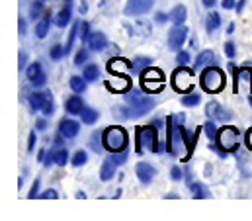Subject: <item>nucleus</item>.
Segmentation results:
<instances>
[{
	"label": "nucleus",
	"mask_w": 252,
	"mask_h": 221,
	"mask_svg": "<svg viewBox=\"0 0 252 221\" xmlns=\"http://www.w3.org/2000/svg\"><path fill=\"white\" fill-rule=\"evenodd\" d=\"M178 63H180V65H186V63H189V53H186V51L178 53Z\"/></svg>",
	"instance_id": "nucleus-45"
},
{
	"label": "nucleus",
	"mask_w": 252,
	"mask_h": 221,
	"mask_svg": "<svg viewBox=\"0 0 252 221\" xmlns=\"http://www.w3.org/2000/svg\"><path fill=\"white\" fill-rule=\"evenodd\" d=\"M106 86H108L110 90H116V92H127V90H131V78H126V76L122 74V76H118V78H114V80H108Z\"/></svg>",
	"instance_id": "nucleus-18"
},
{
	"label": "nucleus",
	"mask_w": 252,
	"mask_h": 221,
	"mask_svg": "<svg viewBox=\"0 0 252 221\" xmlns=\"http://www.w3.org/2000/svg\"><path fill=\"white\" fill-rule=\"evenodd\" d=\"M217 151L225 157L227 153H235L239 149V129L233 125H225L217 131Z\"/></svg>",
	"instance_id": "nucleus-5"
},
{
	"label": "nucleus",
	"mask_w": 252,
	"mask_h": 221,
	"mask_svg": "<svg viewBox=\"0 0 252 221\" xmlns=\"http://www.w3.org/2000/svg\"><path fill=\"white\" fill-rule=\"evenodd\" d=\"M88 30H90V28H88V24H86V22H82V24L78 26V36H80V39H82V41H88V37H90Z\"/></svg>",
	"instance_id": "nucleus-38"
},
{
	"label": "nucleus",
	"mask_w": 252,
	"mask_h": 221,
	"mask_svg": "<svg viewBox=\"0 0 252 221\" xmlns=\"http://www.w3.org/2000/svg\"><path fill=\"white\" fill-rule=\"evenodd\" d=\"M18 28H20V34L24 36V34H26V20H22V18H20V24H18Z\"/></svg>",
	"instance_id": "nucleus-51"
},
{
	"label": "nucleus",
	"mask_w": 252,
	"mask_h": 221,
	"mask_svg": "<svg viewBox=\"0 0 252 221\" xmlns=\"http://www.w3.org/2000/svg\"><path fill=\"white\" fill-rule=\"evenodd\" d=\"M68 84H70V88H72L76 94H82V92L86 90V78H82V76H72Z\"/></svg>",
	"instance_id": "nucleus-26"
},
{
	"label": "nucleus",
	"mask_w": 252,
	"mask_h": 221,
	"mask_svg": "<svg viewBox=\"0 0 252 221\" xmlns=\"http://www.w3.org/2000/svg\"><path fill=\"white\" fill-rule=\"evenodd\" d=\"M64 108H66V111H68V113H72V115L82 113V111H84L82 98H78V96H70V98L64 102Z\"/></svg>",
	"instance_id": "nucleus-20"
},
{
	"label": "nucleus",
	"mask_w": 252,
	"mask_h": 221,
	"mask_svg": "<svg viewBox=\"0 0 252 221\" xmlns=\"http://www.w3.org/2000/svg\"><path fill=\"white\" fill-rule=\"evenodd\" d=\"M33 145H35V131L30 133V141H28V151H33Z\"/></svg>",
	"instance_id": "nucleus-47"
},
{
	"label": "nucleus",
	"mask_w": 252,
	"mask_h": 221,
	"mask_svg": "<svg viewBox=\"0 0 252 221\" xmlns=\"http://www.w3.org/2000/svg\"><path fill=\"white\" fill-rule=\"evenodd\" d=\"M90 147H92L94 151H100V141H98V133H94V135H92V141H90Z\"/></svg>",
	"instance_id": "nucleus-44"
},
{
	"label": "nucleus",
	"mask_w": 252,
	"mask_h": 221,
	"mask_svg": "<svg viewBox=\"0 0 252 221\" xmlns=\"http://www.w3.org/2000/svg\"><path fill=\"white\" fill-rule=\"evenodd\" d=\"M215 61V55H213V51H209V49H205V51H201L197 59H195V63H193V69H205L209 63H213Z\"/></svg>",
	"instance_id": "nucleus-21"
},
{
	"label": "nucleus",
	"mask_w": 252,
	"mask_h": 221,
	"mask_svg": "<svg viewBox=\"0 0 252 221\" xmlns=\"http://www.w3.org/2000/svg\"><path fill=\"white\" fill-rule=\"evenodd\" d=\"M63 133H59V135H57V137H55V145H61V143H63Z\"/></svg>",
	"instance_id": "nucleus-56"
},
{
	"label": "nucleus",
	"mask_w": 252,
	"mask_h": 221,
	"mask_svg": "<svg viewBox=\"0 0 252 221\" xmlns=\"http://www.w3.org/2000/svg\"><path fill=\"white\" fill-rule=\"evenodd\" d=\"M80 131V123L74 119H61L59 123V133H63L66 139H74Z\"/></svg>",
	"instance_id": "nucleus-15"
},
{
	"label": "nucleus",
	"mask_w": 252,
	"mask_h": 221,
	"mask_svg": "<svg viewBox=\"0 0 252 221\" xmlns=\"http://www.w3.org/2000/svg\"><path fill=\"white\" fill-rule=\"evenodd\" d=\"M88 47H90L92 51H104V49L108 47V39H106V36H104L102 32H94V34H90V37H88Z\"/></svg>",
	"instance_id": "nucleus-17"
},
{
	"label": "nucleus",
	"mask_w": 252,
	"mask_h": 221,
	"mask_svg": "<svg viewBox=\"0 0 252 221\" xmlns=\"http://www.w3.org/2000/svg\"><path fill=\"white\" fill-rule=\"evenodd\" d=\"M155 0H127L126 8V16H141V14H147L151 8H153Z\"/></svg>",
	"instance_id": "nucleus-10"
},
{
	"label": "nucleus",
	"mask_w": 252,
	"mask_h": 221,
	"mask_svg": "<svg viewBox=\"0 0 252 221\" xmlns=\"http://www.w3.org/2000/svg\"><path fill=\"white\" fill-rule=\"evenodd\" d=\"M203 131H205L207 139H211V141H215V139H217V129H215V123H213V121H207V123H205V127H203Z\"/></svg>",
	"instance_id": "nucleus-34"
},
{
	"label": "nucleus",
	"mask_w": 252,
	"mask_h": 221,
	"mask_svg": "<svg viewBox=\"0 0 252 221\" xmlns=\"http://www.w3.org/2000/svg\"><path fill=\"white\" fill-rule=\"evenodd\" d=\"M143 149H149L151 153L162 151V145L158 143V133H157L155 123L137 129V153H143Z\"/></svg>",
	"instance_id": "nucleus-4"
},
{
	"label": "nucleus",
	"mask_w": 252,
	"mask_h": 221,
	"mask_svg": "<svg viewBox=\"0 0 252 221\" xmlns=\"http://www.w3.org/2000/svg\"><path fill=\"white\" fill-rule=\"evenodd\" d=\"M37 188H39V180H35L33 186H32V192H30V198H32V200L37 196Z\"/></svg>",
	"instance_id": "nucleus-49"
},
{
	"label": "nucleus",
	"mask_w": 252,
	"mask_h": 221,
	"mask_svg": "<svg viewBox=\"0 0 252 221\" xmlns=\"http://www.w3.org/2000/svg\"><path fill=\"white\" fill-rule=\"evenodd\" d=\"M102 145L110 151V153H120V151H126L127 149V133L124 127L120 125H114V127H108L104 133H102Z\"/></svg>",
	"instance_id": "nucleus-6"
},
{
	"label": "nucleus",
	"mask_w": 252,
	"mask_h": 221,
	"mask_svg": "<svg viewBox=\"0 0 252 221\" xmlns=\"http://www.w3.org/2000/svg\"><path fill=\"white\" fill-rule=\"evenodd\" d=\"M243 8H245V0H241V2H239V4H237V12H241V10H243Z\"/></svg>",
	"instance_id": "nucleus-57"
},
{
	"label": "nucleus",
	"mask_w": 252,
	"mask_h": 221,
	"mask_svg": "<svg viewBox=\"0 0 252 221\" xmlns=\"http://www.w3.org/2000/svg\"><path fill=\"white\" fill-rule=\"evenodd\" d=\"M47 32H49V18H47V14H45V18L35 26V36H37L39 39H43V37L47 36Z\"/></svg>",
	"instance_id": "nucleus-28"
},
{
	"label": "nucleus",
	"mask_w": 252,
	"mask_h": 221,
	"mask_svg": "<svg viewBox=\"0 0 252 221\" xmlns=\"http://www.w3.org/2000/svg\"><path fill=\"white\" fill-rule=\"evenodd\" d=\"M227 84V78H225V73L217 67H205L201 71V76H199V86L205 90V92H211V94H217L225 88Z\"/></svg>",
	"instance_id": "nucleus-2"
},
{
	"label": "nucleus",
	"mask_w": 252,
	"mask_h": 221,
	"mask_svg": "<svg viewBox=\"0 0 252 221\" xmlns=\"http://www.w3.org/2000/svg\"><path fill=\"white\" fill-rule=\"evenodd\" d=\"M114 174H116V163H114L112 159L104 161V165H102V168H100V178H102L104 182H108V180L114 178Z\"/></svg>",
	"instance_id": "nucleus-22"
},
{
	"label": "nucleus",
	"mask_w": 252,
	"mask_h": 221,
	"mask_svg": "<svg viewBox=\"0 0 252 221\" xmlns=\"http://www.w3.org/2000/svg\"><path fill=\"white\" fill-rule=\"evenodd\" d=\"M41 12H43V2H41V0H37V2H33V4L30 6V16H32V20L39 18Z\"/></svg>",
	"instance_id": "nucleus-31"
},
{
	"label": "nucleus",
	"mask_w": 252,
	"mask_h": 221,
	"mask_svg": "<svg viewBox=\"0 0 252 221\" xmlns=\"http://www.w3.org/2000/svg\"><path fill=\"white\" fill-rule=\"evenodd\" d=\"M168 20H170V16L164 14V12H157V14H155V22H157V24H164V22H168Z\"/></svg>",
	"instance_id": "nucleus-41"
},
{
	"label": "nucleus",
	"mask_w": 252,
	"mask_h": 221,
	"mask_svg": "<svg viewBox=\"0 0 252 221\" xmlns=\"http://www.w3.org/2000/svg\"><path fill=\"white\" fill-rule=\"evenodd\" d=\"M172 88L182 92V94H188L189 90L193 88V71H189L188 67H180L172 73Z\"/></svg>",
	"instance_id": "nucleus-9"
},
{
	"label": "nucleus",
	"mask_w": 252,
	"mask_h": 221,
	"mask_svg": "<svg viewBox=\"0 0 252 221\" xmlns=\"http://www.w3.org/2000/svg\"><path fill=\"white\" fill-rule=\"evenodd\" d=\"M168 16H170V22H172L174 26H182V24L186 22V18H188V10H186V6L178 4Z\"/></svg>",
	"instance_id": "nucleus-19"
},
{
	"label": "nucleus",
	"mask_w": 252,
	"mask_h": 221,
	"mask_svg": "<svg viewBox=\"0 0 252 221\" xmlns=\"http://www.w3.org/2000/svg\"><path fill=\"white\" fill-rule=\"evenodd\" d=\"M26 74H28L30 82L35 84V86H41V84H45V80H47V76H45V73H43V69H41L39 63H32V65L28 67Z\"/></svg>",
	"instance_id": "nucleus-14"
},
{
	"label": "nucleus",
	"mask_w": 252,
	"mask_h": 221,
	"mask_svg": "<svg viewBox=\"0 0 252 221\" xmlns=\"http://www.w3.org/2000/svg\"><path fill=\"white\" fill-rule=\"evenodd\" d=\"M135 172H137V178L143 184H151L153 178H155V174H157V170L149 165V163H139V165L135 166Z\"/></svg>",
	"instance_id": "nucleus-16"
},
{
	"label": "nucleus",
	"mask_w": 252,
	"mask_h": 221,
	"mask_svg": "<svg viewBox=\"0 0 252 221\" xmlns=\"http://www.w3.org/2000/svg\"><path fill=\"white\" fill-rule=\"evenodd\" d=\"M86 59H88V51H86V49H80V51L76 53V57H74V65H76V67H80Z\"/></svg>",
	"instance_id": "nucleus-40"
},
{
	"label": "nucleus",
	"mask_w": 252,
	"mask_h": 221,
	"mask_svg": "<svg viewBox=\"0 0 252 221\" xmlns=\"http://www.w3.org/2000/svg\"><path fill=\"white\" fill-rule=\"evenodd\" d=\"M170 121V127H168V145H166V151L170 155H176L180 157L182 161H188L191 151H193V145H195V139H197V131L193 137H188L184 127H182V121H184V115L180 113L178 117H168Z\"/></svg>",
	"instance_id": "nucleus-1"
},
{
	"label": "nucleus",
	"mask_w": 252,
	"mask_h": 221,
	"mask_svg": "<svg viewBox=\"0 0 252 221\" xmlns=\"http://www.w3.org/2000/svg\"><path fill=\"white\" fill-rule=\"evenodd\" d=\"M233 73H235V94H247L252 96V69L251 67H241L237 69L235 65H231Z\"/></svg>",
	"instance_id": "nucleus-8"
},
{
	"label": "nucleus",
	"mask_w": 252,
	"mask_h": 221,
	"mask_svg": "<svg viewBox=\"0 0 252 221\" xmlns=\"http://www.w3.org/2000/svg\"><path fill=\"white\" fill-rule=\"evenodd\" d=\"M98 76H100V69L96 67V65H88L86 69H84V78L86 80H98Z\"/></svg>",
	"instance_id": "nucleus-29"
},
{
	"label": "nucleus",
	"mask_w": 252,
	"mask_h": 221,
	"mask_svg": "<svg viewBox=\"0 0 252 221\" xmlns=\"http://www.w3.org/2000/svg\"><path fill=\"white\" fill-rule=\"evenodd\" d=\"M35 127H37V131H45V129H47V121H45V119H37Z\"/></svg>",
	"instance_id": "nucleus-48"
},
{
	"label": "nucleus",
	"mask_w": 252,
	"mask_h": 221,
	"mask_svg": "<svg viewBox=\"0 0 252 221\" xmlns=\"http://www.w3.org/2000/svg\"><path fill=\"white\" fill-rule=\"evenodd\" d=\"M182 104H184L186 108L197 106V104H199V94H186V96L182 98Z\"/></svg>",
	"instance_id": "nucleus-32"
},
{
	"label": "nucleus",
	"mask_w": 252,
	"mask_h": 221,
	"mask_svg": "<svg viewBox=\"0 0 252 221\" xmlns=\"http://www.w3.org/2000/svg\"><path fill=\"white\" fill-rule=\"evenodd\" d=\"M53 155H55V163H57L59 166L66 165V161H68V153H66V149H59V151H55Z\"/></svg>",
	"instance_id": "nucleus-33"
},
{
	"label": "nucleus",
	"mask_w": 252,
	"mask_h": 221,
	"mask_svg": "<svg viewBox=\"0 0 252 221\" xmlns=\"http://www.w3.org/2000/svg\"><path fill=\"white\" fill-rule=\"evenodd\" d=\"M86 10H88V4H86V2H80V6H78V12H80V14H84Z\"/></svg>",
	"instance_id": "nucleus-54"
},
{
	"label": "nucleus",
	"mask_w": 252,
	"mask_h": 221,
	"mask_svg": "<svg viewBox=\"0 0 252 221\" xmlns=\"http://www.w3.org/2000/svg\"><path fill=\"white\" fill-rule=\"evenodd\" d=\"M249 102H251V106H252V96H249Z\"/></svg>",
	"instance_id": "nucleus-58"
},
{
	"label": "nucleus",
	"mask_w": 252,
	"mask_h": 221,
	"mask_svg": "<svg viewBox=\"0 0 252 221\" xmlns=\"http://www.w3.org/2000/svg\"><path fill=\"white\" fill-rule=\"evenodd\" d=\"M205 113H207L211 119H217V121H231V119H233V113L225 111V108H223L219 102H209L207 108H205Z\"/></svg>",
	"instance_id": "nucleus-12"
},
{
	"label": "nucleus",
	"mask_w": 252,
	"mask_h": 221,
	"mask_svg": "<svg viewBox=\"0 0 252 221\" xmlns=\"http://www.w3.org/2000/svg\"><path fill=\"white\" fill-rule=\"evenodd\" d=\"M219 26H221V16H219L217 12H211V14L207 16V22H205L207 32H215Z\"/></svg>",
	"instance_id": "nucleus-25"
},
{
	"label": "nucleus",
	"mask_w": 252,
	"mask_h": 221,
	"mask_svg": "<svg viewBox=\"0 0 252 221\" xmlns=\"http://www.w3.org/2000/svg\"><path fill=\"white\" fill-rule=\"evenodd\" d=\"M186 37H188V28H184V26H174V28L170 30V34H168V47H170L172 51L180 49V47L184 45Z\"/></svg>",
	"instance_id": "nucleus-11"
},
{
	"label": "nucleus",
	"mask_w": 252,
	"mask_h": 221,
	"mask_svg": "<svg viewBox=\"0 0 252 221\" xmlns=\"http://www.w3.org/2000/svg\"><path fill=\"white\" fill-rule=\"evenodd\" d=\"M141 86L147 92H160L164 88V73L157 67L141 71Z\"/></svg>",
	"instance_id": "nucleus-7"
},
{
	"label": "nucleus",
	"mask_w": 252,
	"mask_h": 221,
	"mask_svg": "<svg viewBox=\"0 0 252 221\" xmlns=\"http://www.w3.org/2000/svg\"><path fill=\"white\" fill-rule=\"evenodd\" d=\"M64 53H66V49H64L63 45H53V47H51V51H49L51 59H55V61H57V59H61Z\"/></svg>",
	"instance_id": "nucleus-36"
},
{
	"label": "nucleus",
	"mask_w": 252,
	"mask_h": 221,
	"mask_svg": "<svg viewBox=\"0 0 252 221\" xmlns=\"http://www.w3.org/2000/svg\"><path fill=\"white\" fill-rule=\"evenodd\" d=\"M41 198H45V200H55V198H57V192H55V190H47V192L41 194Z\"/></svg>",
	"instance_id": "nucleus-46"
},
{
	"label": "nucleus",
	"mask_w": 252,
	"mask_h": 221,
	"mask_svg": "<svg viewBox=\"0 0 252 221\" xmlns=\"http://www.w3.org/2000/svg\"><path fill=\"white\" fill-rule=\"evenodd\" d=\"M149 63H151L149 57H145V59H143V57H137V59H135V65H133V71H135V73H141V69H143L145 65H149Z\"/></svg>",
	"instance_id": "nucleus-37"
},
{
	"label": "nucleus",
	"mask_w": 252,
	"mask_h": 221,
	"mask_svg": "<svg viewBox=\"0 0 252 221\" xmlns=\"http://www.w3.org/2000/svg\"><path fill=\"white\" fill-rule=\"evenodd\" d=\"M45 94H47V92H33V94L30 96V106H32L33 110H41V108H43V102H45Z\"/></svg>",
	"instance_id": "nucleus-23"
},
{
	"label": "nucleus",
	"mask_w": 252,
	"mask_h": 221,
	"mask_svg": "<svg viewBox=\"0 0 252 221\" xmlns=\"http://www.w3.org/2000/svg\"><path fill=\"white\" fill-rule=\"evenodd\" d=\"M189 192H191V196L197 198V200H203V198L209 196V192H207L201 184H197V182H189Z\"/></svg>",
	"instance_id": "nucleus-24"
},
{
	"label": "nucleus",
	"mask_w": 252,
	"mask_h": 221,
	"mask_svg": "<svg viewBox=\"0 0 252 221\" xmlns=\"http://www.w3.org/2000/svg\"><path fill=\"white\" fill-rule=\"evenodd\" d=\"M201 2H203L207 8H211V6H215V2H217V0H201Z\"/></svg>",
	"instance_id": "nucleus-55"
},
{
	"label": "nucleus",
	"mask_w": 252,
	"mask_h": 221,
	"mask_svg": "<svg viewBox=\"0 0 252 221\" xmlns=\"http://www.w3.org/2000/svg\"><path fill=\"white\" fill-rule=\"evenodd\" d=\"M70 22V8L68 6H64L63 10L57 14V18H55V24L59 26V28H66V24Z\"/></svg>",
	"instance_id": "nucleus-27"
},
{
	"label": "nucleus",
	"mask_w": 252,
	"mask_h": 221,
	"mask_svg": "<svg viewBox=\"0 0 252 221\" xmlns=\"http://www.w3.org/2000/svg\"><path fill=\"white\" fill-rule=\"evenodd\" d=\"M235 53H237V49H235V43L227 41V43H225V55L231 57V59H233V57H235Z\"/></svg>",
	"instance_id": "nucleus-42"
},
{
	"label": "nucleus",
	"mask_w": 252,
	"mask_h": 221,
	"mask_svg": "<svg viewBox=\"0 0 252 221\" xmlns=\"http://www.w3.org/2000/svg\"><path fill=\"white\" fill-rule=\"evenodd\" d=\"M80 115H82V121H84V123H88V125H90V123H94V121L98 119V111L90 110V108H84V111H82Z\"/></svg>",
	"instance_id": "nucleus-30"
},
{
	"label": "nucleus",
	"mask_w": 252,
	"mask_h": 221,
	"mask_svg": "<svg viewBox=\"0 0 252 221\" xmlns=\"http://www.w3.org/2000/svg\"><path fill=\"white\" fill-rule=\"evenodd\" d=\"M86 161H88V155H86L84 151H76L70 163H72V165H74V166H82V165H84V163H86Z\"/></svg>",
	"instance_id": "nucleus-35"
},
{
	"label": "nucleus",
	"mask_w": 252,
	"mask_h": 221,
	"mask_svg": "<svg viewBox=\"0 0 252 221\" xmlns=\"http://www.w3.org/2000/svg\"><path fill=\"white\" fill-rule=\"evenodd\" d=\"M247 145H249V149L252 151V127L249 129V133H247Z\"/></svg>",
	"instance_id": "nucleus-53"
},
{
	"label": "nucleus",
	"mask_w": 252,
	"mask_h": 221,
	"mask_svg": "<svg viewBox=\"0 0 252 221\" xmlns=\"http://www.w3.org/2000/svg\"><path fill=\"white\" fill-rule=\"evenodd\" d=\"M223 8H225V10L235 8V0H223Z\"/></svg>",
	"instance_id": "nucleus-50"
},
{
	"label": "nucleus",
	"mask_w": 252,
	"mask_h": 221,
	"mask_svg": "<svg viewBox=\"0 0 252 221\" xmlns=\"http://www.w3.org/2000/svg\"><path fill=\"white\" fill-rule=\"evenodd\" d=\"M126 102L129 104V111H131V117H139V115H145L157 106V100L155 98H149L145 94H141L139 90H127L126 94Z\"/></svg>",
	"instance_id": "nucleus-3"
},
{
	"label": "nucleus",
	"mask_w": 252,
	"mask_h": 221,
	"mask_svg": "<svg viewBox=\"0 0 252 221\" xmlns=\"http://www.w3.org/2000/svg\"><path fill=\"white\" fill-rule=\"evenodd\" d=\"M112 161L116 163V165H124L127 161V153L126 151H120V153H112Z\"/></svg>",
	"instance_id": "nucleus-39"
},
{
	"label": "nucleus",
	"mask_w": 252,
	"mask_h": 221,
	"mask_svg": "<svg viewBox=\"0 0 252 221\" xmlns=\"http://www.w3.org/2000/svg\"><path fill=\"white\" fill-rule=\"evenodd\" d=\"M108 71L112 74H126V73L133 71V63H129V61L122 59V57H116V59L108 61Z\"/></svg>",
	"instance_id": "nucleus-13"
},
{
	"label": "nucleus",
	"mask_w": 252,
	"mask_h": 221,
	"mask_svg": "<svg viewBox=\"0 0 252 221\" xmlns=\"http://www.w3.org/2000/svg\"><path fill=\"white\" fill-rule=\"evenodd\" d=\"M170 176H172V180H182V176H184V174H182V170H180V168H176V166H174V168L170 170Z\"/></svg>",
	"instance_id": "nucleus-43"
},
{
	"label": "nucleus",
	"mask_w": 252,
	"mask_h": 221,
	"mask_svg": "<svg viewBox=\"0 0 252 221\" xmlns=\"http://www.w3.org/2000/svg\"><path fill=\"white\" fill-rule=\"evenodd\" d=\"M26 53H24V51H22V53H20V71H22V69H24V67H26Z\"/></svg>",
	"instance_id": "nucleus-52"
}]
</instances>
